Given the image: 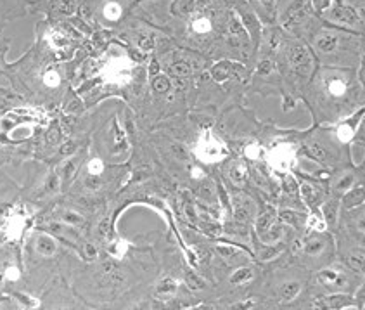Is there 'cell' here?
<instances>
[{"mask_svg":"<svg viewBox=\"0 0 365 310\" xmlns=\"http://www.w3.org/2000/svg\"><path fill=\"white\" fill-rule=\"evenodd\" d=\"M289 62L298 75H301V77H304V78L310 77V73H312V69H313V58H312V54H310V50L304 45L296 43V45L291 47Z\"/></svg>","mask_w":365,"mask_h":310,"instance_id":"obj_1","label":"cell"},{"mask_svg":"<svg viewBox=\"0 0 365 310\" xmlns=\"http://www.w3.org/2000/svg\"><path fill=\"white\" fill-rule=\"evenodd\" d=\"M198 156L203 161H208V163H215V161L222 160L225 156V149L222 147V144H218L209 132H206L201 137L198 144Z\"/></svg>","mask_w":365,"mask_h":310,"instance_id":"obj_2","label":"cell"},{"mask_svg":"<svg viewBox=\"0 0 365 310\" xmlns=\"http://www.w3.org/2000/svg\"><path fill=\"white\" fill-rule=\"evenodd\" d=\"M253 211H255V205L249 198L243 194L234 196V218H236L239 224L247 222L249 218L253 217Z\"/></svg>","mask_w":365,"mask_h":310,"instance_id":"obj_3","label":"cell"},{"mask_svg":"<svg viewBox=\"0 0 365 310\" xmlns=\"http://www.w3.org/2000/svg\"><path fill=\"white\" fill-rule=\"evenodd\" d=\"M308 14V7H306V2L304 0H294L293 4L289 5L287 12H285V26H296L304 21Z\"/></svg>","mask_w":365,"mask_h":310,"instance_id":"obj_4","label":"cell"},{"mask_svg":"<svg viewBox=\"0 0 365 310\" xmlns=\"http://www.w3.org/2000/svg\"><path fill=\"white\" fill-rule=\"evenodd\" d=\"M327 18L339 24H350V26L358 23L357 12L350 7H345V5H338V7H334L332 11H329Z\"/></svg>","mask_w":365,"mask_h":310,"instance_id":"obj_5","label":"cell"},{"mask_svg":"<svg viewBox=\"0 0 365 310\" xmlns=\"http://www.w3.org/2000/svg\"><path fill=\"white\" fill-rule=\"evenodd\" d=\"M272 160H274V166L281 172L289 168L291 161H293V149L287 147V145H281L277 151H274L272 154Z\"/></svg>","mask_w":365,"mask_h":310,"instance_id":"obj_6","label":"cell"},{"mask_svg":"<svg viewBox=\"0 0 365 310\" xmlns=\"http://www.w3.org/2000/svg\"><path fill=\"white\" fill-rule=\"evenodd\" d=\"M315 45L320 52H334L336 47L339 45V37L331 31H324L315 39Z\"/></svg>","mask_w":365,"mask_h":310,"instance_id":"obj_7","label":"cell"},{"mask_svg":"<svg viewBox=\"0 0 365 310\" xmlns=\"http://www.w3.org/2000/svg\"><path fill=\"white\" fill-rule=\"evenodd\" d=\"M300 191H301V198H303V201L312 208L315 207V205H319L320 199H322V192H320L313 184H310V182H301Z\"/></svg>","mask_w":365,"mask_h":310,"instance_id":"obj_8","label":"cell"},{"mask_svg":"<svg viewBox=\"0 0 365 310\" xmlns=\"http://www.w3.org/2000/svg\"><path fill=\"white\" fill-rule=\"evenodd\" d=\"M234 66L230 61H220L211 68V77L215 78L217 82H227L228 78L234 77Z\"/></svg>","mask_w":365,"mask_h":310,"instance_id":"obj_9","label":"cell"},{"mask_svg":"<svg viewBox=\"0 0 365 310\" xmlns=\"http://www.w3.org/2000/svg\"><path fill=\"white\" fill-rule=\"evenodd\" d=\"M319 281L322 284H325L327 288H341L345 284V279L339 276L336 270H331V269H325V270L319 272Z\"/></svg>","mask_w":365,"mask_h":310,"instance_id":"obj_10","label":"cell"},{"mask_svg":"<svg viewBox=\"0 0 365 310\" xmlns=\"http://www.w3.org/2000/svg\"><path fill=\"white\" fill-rule=\"evenodd\" d=\"M364 203V187L358 186L355 189H348L345 198H343V207L345 208H355Z\"/></svg>","mask_w":365,"mask_h":310,"instance_id":"obj_11","label":"cell"},{"mask_svg":"<svg viewBox=\"0 0 365 310\" xmlns=\"http://www.w3.org/2000/svg\"><path fill=\"white\" fill-rule=\"evenodd\" d=\"M228 177H230V180H232L234 184L243 186L247 179V168L241 161H234L232 165L228 166Z\"/></svg>","mask_w":365,"mask_h":310,"instance_id":"obj_12","label":"cell"},{"mask_svg":"<svg viewBox=\"0 0 365 310\" xmlns=\"http://www.w3.org/2000/svg\"><path fill=\"white\" fill-rule=\"evenodd\" d=\"M177 286H179V284H177L175 279H171V277H163V279L158 283L156 293L161 296H170L177 291Z\"/></svg>","mask_w":365,"mask_h":310,"instance_id":"obj_13","label":"cell"},{"mask_svg":"<svg viewBox=\"0 0 365 310\" xmlns=\"http://www.w3.org/2000/svg\"><path fill=\"white\" fill-rule=\"evenodd\" d=\"M320 303L329 307V309H343V307L350 305L351 300H350V296H346V295H332V296H327V298H324Z\"/></svg>","mask_w":365,"mask_h":310,"instance_id":"obj_14","label":"cell"},{"mask_svg":"<svg viewBox=\"0 0 365 310\" xmlns=\"http://www.w3.org/2000/svg\"><path fill=\"white\" fill-rule=\"evenodd\" d=\"M37 249H38V253H42L45 257H50V255H54V251H56V243H54L49 236H40V238L37 239Z\"/></svg>","mask_w":365,"mask_h":310,"instance_id":"obj_15","label":"cell"},{"mask_svg":"<svg viewBox=\"0 0 365 310\" xmlns=\"http://www.w3.org/2000/svg\"><path fill=\"white\" fill-rule=\"evenodd\" d=\"M274 218H275V213L272 210H268V211H265V213H262L258 217V222H256V230H258L260 234L266 232V230H268L272 226H274Z\"/></svg>","mask_w":365,"mask_h":310,"instance_id":"obj_16","label":"cell"},{"mask_svg":"<svg viewBox=\"0 0 365 310\" xmlns=\"http://www.w3.org/2000/svg\"><path fill=\"white\" fill-rule=\"evenodd\" d=\"M300 291H301L300 283H287L281 288V296H282V300H285V302H291V300L296 298V296L300 295Z\"/></svg>","mask_w":365,"mask_h":310,"instance_id":"obj_17","label":"cell"},{"mask_svg":"<svg viewBox=\"0 0 365 310\" xmlns=\"http://www.w3.org/2000/svg\"><path fill=\"white\" fill-rule=\"evenodd\" d=\"M253 279V270L249 267H241L230 276V283L232 284H244L247 281Z\"/></svg>","mask_w":365,"mask_h":310,"instance_id":"obj_18","label":"cell"},{"mask_svg":"<svg viewBox=\"0 0 365 310\" xmlns=\"http://www.w3.org/2000/svg\"><path fill=\"white\" fill-rule=\"evenodd\" d=\"M279 218H281V222L284 224H291V226H300V222H303L304 218L301 213H298V211L294 210H284L279 213Z\"/></svg>","mask_w":365,"mask_h":310,"instance_id":"obj_19","label":"cell"},{"mask_svg":"<svg viewBox=\"0 0 365 310\" xmlns=\"http://www.w3.org/2000/svg\"><path fill=\"white\" fill-rule=\"evenodd\" d=\"M322 211H324V217H325V222L334 224L336 218H338V201H336V199L327 201V203L324 205Z\"/></svg>","mask_w":365,"mask_h":310,"instance_id":"obj_20","label":"cell"},{"mask_svg":"<svg viewBox=\"0 0 365 310\" xmlns=\"http://www.w3.org/2000/svg\"><path fill=\"white\" fill-rule=\"evenodd\" d=\"M194 9V0H175L171 5V11L175 14H190Z\"/></svg>","mask_w":365,"mask_h":310,"instance_id":"obj_21","label":"cell"},{"mask_svg":"<svg viewBox=\"0 0 365 310\" xmlns=\"http://www.w3.org/2000/svg\"><path fill=\"white\" fill-rule=\"evenodd\" d=\"M185 281H187V284H189V288H192V291H199L206 288L204 281L192 270H185Z\"/></svg>","mask_w":365,"mask_h":310,"instance_id":"obj_22","label":"cell"},{"mask_svg":"<svg viewBox=\"0 0 365 310\" xmlns=\"http://www.w3.org/2000/svg\"><path fill=\"white\" fill-rule=\"evenodd\" d=\"M228 31H230V35H232L234 39H237V37H246V30H244V24L239 21V18H236V16H230V21H228Z\"/></svg>","mask_w":365,"mask_h":310,"instance_id":"obj_23","label":"cell"},{"mask_svg":"<svg viewBox=\"0 0 365 310\" xmlns=\"http://www.w3.org/2000/svg\"><path fill=\"white\" fill-rule=\"evenodd\" d=\"M355 134V123L353 122H345L343 125H339L338 128V137L341 139L343 142L350 141Z\"/></svg>","mask_w":365,"mask_h":310,"instance_id":"obj_24","label":"cell"},{"mask_svg":"<svg viewBox=\"0 0 365 310\" xmlns=\"http://www.w3.org/2000/svg\"><path fill=\"white\" fill-rule=\"evenodd\" d=\"M281 236H282V229H281V227L272 226L270 229L266 230V232L262 234V241L266 243V245H274L275 241H279V239H281Z\"/></svg>","mask_w":365,"mask_h":310,"instance_id":"obj_25","label":"cell"},{"mask_svg":"<svg viewBox=\"0 0 365 310\" xmlns=\"http://www.w3.org/2000/svg\"><path fill=\"white\" fill-rule=\"evenodd\" d=\"M170 73L175 75V77H187L190 73V64L187 61H177L170 66Z\"/></svg>","mask_w":365,"mask_h":310,"instance_id":"obj_26","label":"cell"},{"mask_svg":"<svg viewBox=\"0 0 365 310\" xmlns=\"http://www.w3.org/2000/svg\"><path fill=\"white\" fill-rule=\"evenodd\" d=\"M152 88H154V92H158V94L168 92V88H170V80H168V77H164V75H156L154 80H152Z\"/></svg>","mask_w":365,"mask_h":310,"instance_id":"obj_27","label":"cell"},{"mask_svg":"<svg viewBox=\"0 0 365 310\" xmlns=\"http://www.w3.org/2000/svg\"><path fill=\"white\" fill-rule=\"evenodd\" d=\"M353 182H355V177L351 175V173H346V175L339 177L338 182H336V186H334V189H336V191L346 192L348 189L353 186Z\"/></svg>","mask_w":365,"mask_h":310,"instance_id":"obj_28","label":"cell"},{"mask_svg":"<svg viewBox=\"0 0 365 310\" xmlns=\"http://www.w3.org/2000/svg\"><path fill=\"white\" fill-rule=\"evenodd\" d=\"M104 14H106L107 20H118L120 14H122V7H120L118 2H109V4L104 7Z\"/></svg>","mask_w":365,"mask_h":310,"instance_id":"obj_29","label":"cell"},{"mask_svg":"<svg viewBox=\"0 0 365 310\" xmlns=\"http://www.w3.org/2000/svg\"><path fill=\"white\" fill-rule=\"evenodd\" d=\"M324 246L325 245H324L322 239H312V241H308L304 245V251L308 253V255H319V253H322Z\"/></svg>","mask_w":365,"mask_h":310,"instance_id":"obj_30","label":"cell"},{"mask_svg":"<svg viewBox=\"0 0 365 310\" xmlns=\"http://www.w3.org/2000/svg\"><path fill=\"white\" fill-rule=\"evenodd\" d=\"M306 153L310 154V156H313L315 160H325L327 158V151L324 149V147H320L319 144H312V145H308L306 147Z\"/></svg>","mask_w":365,"mask_h":310,"instance_id":"obj_31","label":"cell"},{"mask_svg":"<svg viewBox=\"0 0 365 310\" xmlns=\"http://www.w3.org/2000/svg\"><path fill=\"white\" fill-rule=\"evenodd\" d=\"M237 251H239V249H237L236 246H230V245H220V246H217V253L220 255V257H223V258L236 257Z\"/></svg>","mask_w":365,"mask_h":310,"instance_id":"obj_32","label":"cell"},{"mask_svg":"<svg viewBox=\"0 0 365 310\" xmlns=\"http://www.w3.org/2000/svg\"><path fill=\"white\" fill-rule=\"evenodd\" d=\"M192 28H194V31H198V33H206V31H209V28H211V23H209V20H206V18H199V20H196L194 23H192Z\"/></svg>","mask_w":365,"mask_h":310,"instance_id":"obj_33","label":"cell"},{"mask_svg":"<svg viewBox=\"0 0 365 310\" xmlns=\"http://www.w3.org/2000/svg\"><path fill=\"white\" fill-rule=\"evenodd\" d=\"M62 220L68 224H73V226H80V224H83V218H81L78 213H75V211H68V213H64L62 215Z\"/></svg>","mask_w":365,"mask_h":310,"instance_id":"obj_34","label":"cell"},{"mask_svg":"<svg viewBox=\"0 0 365 310\" xmlns=\"http://www.w3.org/2000/svg\"><path fill=\"white\" fill-rule=\"evenodd\" d=\"M260 5H262V9L266 12L268 16H274L275 12V7H277V0H258Z\"/></svg>","mask_w":365,"mask_h":310,"instance_id":"obj_35","label":"cell"},{"mask_svg":"<svg viewBox=\"0 0 365 310\" xmlns=\"http://www.w3.org/2000/svg\"><path fill=\"white\" fill-rule=\"evenodd\" d=\"M139 47L147 52V50H151L154 47V39H152L151 35H142L141 40H139Z\"/></svg>","mask_w":365,"mask_h":310,"instance_id":"obj_36","label":"cell"},{"mask_svg":"<svg viewBox=\"0 0 365 310\" xmlns=\"http://www.w3.org/2000/svg\"><path fill=\"white\" fill-rule=\"evenodd\" d=\"M284 189L287 192H291V194H294V192L298 191V184H296V180H294V177L287 175L284 179Z\"/></svg>","mask_w":365,"mask_h":310,"instance_id":"obj_37","label":"cell"},{"mask_svg":"<svg viewBox=\"0 0 365 310\" xmlns=\"http://www.w3.org/2000/svg\"><path fill=\"white\" fill-rule=\"evenodd\" d=\"M329 90H331V94H334V96H341L343 92H345V83L339 80H334L331 82V85H329Z\"/></svg>","mask_w":365,"mask_h":310,"instance_id":"obj_38","label":"cell"},{"mask_svg":"<svg viewBox=\"0 0 365 310\" xmlns=\"http://www.w3.org/2000/svg\"><path fill=\"white\" fill-rule=\"evenodd\" d=\"M308 226L312 227V229H317V230H324L325 229V224L320 220L317 215H312V217L308 218Z\"/></svg>","mask_w":365,"mask_h":310,"instance_id":"obj_39","label":"cell"},{"mask_svg":"<svg viewBox=\"0 0 365 310\" xmlns=\"http://www.w3.org/2000/svg\"><path fill=\"white\" fill-rule=\"evenodd\" d=\"M185 213H187V218H189L190 222H198V215H196L194 205L189 203V201L185 203Z\"/></svg>","mask_w":365,"mask_h":310,"instance_id":"obj_40","label":"cell"},{"mask_svg":"<svg viewBox=\"0 0 365 310\" xmlns=\"http://www.w3.org/2000/svg\"><path fill=\"white\" fill-rule=\"evenodd\" d=\"M272 69H274V64H272V61H268V59H265V61H262L258 64V71L263 73V75L272 73Z\"/></svg>","mask_w":365,"mask_h":310,"instance_id":"obj_41","label":"cell"},{"mask_svg":"<svg viewBox=\"0 0 365 310\" xmlns=\"http://www.w3.org/2000/svg\"><path fill=\"white\" fill-rule=\"evenodd\" d=\"M260 147H258V144H249L246 147V156H249V158H253V160H256V158L260 156Z\"/></svg>","mask_w":365,"mask_h":310,"instance_id":"obj_42","label":"cell"},{"mask_svg":"<svg viewBox=\"0 0 365 310\" xmlns=\"http://www.w3.org/2000/svg\"><path fill=\"white\" fill-rule=\"evenodd\" d=\"M45 82H47V85H57L59 83V77H57V73H54V71H49L45 75Z\"/></svg>","mask_w":365,"mask_h":310,"instance_id":"obj_43","label":"cell"},{"mask_svg":"<svg viewBox=\"0 0 365 310\" xmlns=\"http://www.w3.org/2000/svg\"><path fill=\"white\" fill-rule=\"evenodd\" d=\"M350 264L353 265L355 269H360L362 270V269H364V255H360V257H357V255H355V257H350Z\"/></svg>","mask_w":365,"mask_h":310,"instance_id":"obj_44","label":"cell"},{"mask_svg":"<svg viewBox=\"0 0 365 310\" xmlns=\"http://www.w3.org/2000/svg\"><path fill=\"white\" fill-rule=\"evenodd\" d=\"M331 2L332 0H313V4L319 11H325V9L331 7Z\"/></svg>","mask_w":365,"mask_h":310,"instance_id":"obj_45","label":"cell"},{"mask_svg":"<svg viewBox=\"0 0 365 310\" xmlns=\"http://www.w3.org/2000/svg\"><path fill=\"white\" fill-rule=\"evenodd\" d=\"M57 186H59V180H57V177L54 175V177H50L49 179V184H47V191H56L57 189Z\"/></svg>","mask_w":365,"mask_h":310,"instance_id":"obj_46","label":"cell"},{"mask_svg":"<svg viewBox=\"0 0 365 310\" xmlns=\"http://www.w3.org/2000/svg\"><path fill=\"white\" fill-rule=\"evenodd\" d=\"M282 107H284V111H289V109H293V107H294V99H293V97H284V104H282Z\"/></svg>","mask_w":365,"mask_h":310,"instance_id":"obj_47","label":"cell"},{"mask_svg":"<svg viewBox=\"0 0 365 310\" xmlns=\"http://www.w3.org/2000/svg\"><path fill=\"white\" fill-rule=\"evenodd\" d=\"M85 255H87L88 258H95L97 257V249H95L92 245H87L85 246Z\"/></svg>","mask_w":365,"mask_h":310,"instance_id":"obj_48","label":"cell"},{"mask_svg":"<svg viewBox=\"0 0 365 310\" xmlns=\"http://www.w3.org/2000/svg\"><path fill=\"white\" fill-rule=\"evenodd\" d=\"M75 147H76V144H75V142H68V144H66V145H62L61 153H62V154H71L73 151H75Z\"/></svg>","mask_w":365,"mask_h":310,"instance_id":"obj_49","label":"cell"},{"mask_svg":"<svg viewBox=\"0 0 365 310\" xmlns=\"http://www.w3.org/2000/svg\"><path fill=\"white\" fill-rule=\"evenodd\" d=\"M279 40H281V37H279V33H275V31H272L270 37H268V42H270L272 47H277L279 45Z\"/></svg>","mask_w":365,"mask_h":310,"instance_id":"obj_50","label":"cell"},{"mask_svg":"<svg viewBox=\"0 0 365 310\" xmlns=\"http://www.w3.org/2000/svg\"><path fill=\"white\" fill-rule=\"evenodd\" d=\"M99 232L102 234V236H106V234L109 232V220H107V218H106V220H102V222H101V226H99Z\"/></svg>","mask_w":365,"mask_h":310,"instance_id":"obj_51","label":"cell"},{"mask_svg":"<svg viewBox=\"0 0 365 310\" xmlns=\"http://www.w3.org/2000/svg\"><path fill=\"white\" fill-rule=\"evenodd\" d=\"M149 73H151L152 77H156V75H160V64H158L156 61H152L151 66H149Z\"/></svg>","mask_w":365,"mask_h":310,"instance_id":"obj_52","label":"cell"},{"mask_svg":"<svg viewBox=\"0 0 365 310\" xmlns=\"http://www.w3.org/2000/svg\"><path fill=\"white\" fill-rule=\"evenodd\" d=\"M73 172H75V163H68V165H66V170H64L66 179H69V177L73 175Z\"/></svg>","mask_w":365,"mask_h":310,"instance_id":"obj_53","label":"cell"},{"mask_svg":"<svg viewBox=\"0 0 365 310\" xmlns=\"http://www.w3.org/2000/svg\"><path fill=\"white\" fill-rule=\"evenodd\" d=\"M62 11L64 12L73 11V0H62Z\"/></svg>","mask_w":365,"mask_h":310,"instance_id":"obj_54","label":"cell"},{"mask_svg":"<svg viewBox=\"0 0 365 310\" xmlns=\"http://www.w3.org/2000/svg\"><path fill=\"white\" fill-rule=\"evenodd\" d=\"M173 149H175V154H177L179 158H182V160H185V158H187V154H185V151H183L182 145H175Z\"/></svg>","mask_w":365,"mask_h":310,"instance_id":"obj_55","label":"cell"},{"mask_svg":"<svg viewBox=\"0 0 365 310\" xmlns=\"http://www.w3.org/2000/svg\"><path fill=\"white\" fill-rule=\"evenodd\" d=\"M220 198H222V201H223V207H225V208H228V198H227V192H225V189L222 187V186H220Z\"/></svg>","mask_w":365,"mask_h":310,"instance_id":"obj_56","label":"cell"},{"mask_svg":"<svg viewBox=\"0 0 365 310\" xmlns=\"http://www.w3.org/2000/svg\"><path fill=\"white\" fill-rule=\"evenodd\" d=\"M249 307H253V302H243V303H237L236 309H249Z\"/></svg>","mask_w":365,"mask_h":310,"instance_id":"obj_57","label":"cell"}]
</instances>
